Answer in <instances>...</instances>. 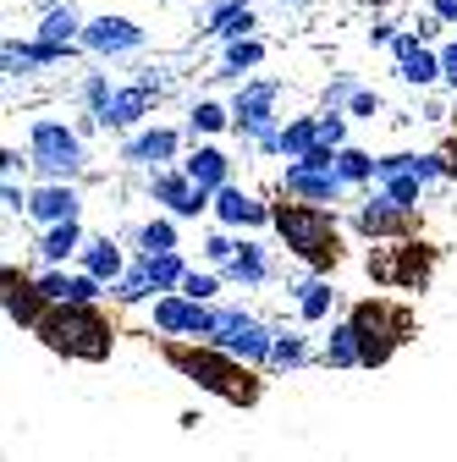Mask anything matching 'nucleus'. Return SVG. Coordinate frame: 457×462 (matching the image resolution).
<instances>
[{"label":"nucleus","instance_id":"4be33fe9","mask_svg":"<svg viewBox=\"0 0 457 462\" xmlns=\"http://www.w3.org/2000/svg\"><path fill=\"white\" fill-rule=\"evenodd\" d=\"M83 243H89L83 220H61V226H44L39 237H33V259H39V264H67V259H78V254H83Z\"/></svg>","mask_w":457,"mask_h":462},{"label":"nucleus","instance_id":"473e14b6","mask_svg":"<svg viewBox=\"0 0 457 462\" xmlns=\"http://www.w3.org/2000/svg\"><path fill=\"white\" fill-rule=\"evenodd\" d=\"M259 61H265V44L259 39H238V44H226V55H220V78H243Z\"/></svg>","mask_w":457,"mask_h":462},{"label":"nucleus","instance_id":"7c9ffc66","mask_svg":"<svg viewBox=\"0 0 457 462\" xmlns=\"http://www.w3.org/2000/svg\"><path fill=\"white\" fill-rule=\"evenodd\" d=\"M226 127H232V105L199 99V105L188 110V133H193V138H215V133H226Z\"/></svg>","mask_w":457,"mask_h":462},{"label":"nucleus","instance_id":"a211bd4d","mask_svg":"<svg viewBox=\"0 0 457 462\" xmlns=\"http://www.w3.org/2000/svg\"><path fill=\"white\" fill-rule=\"evenodd\" d=\"M28 220L44 231V226H61V220H83V199L72 182H39L28 193Z\"/></svg>","mask_w":457,"mask_h":462},{"label":"nucleus","instance_id":"f03ea898","mask_svg":"<svg viewBox=\"0 0 457 462\" xmlns=\"http://www.w3.org/2000/svg\"><path fill=\"white\" fill-rule=\"evenodd\" d=\"M50 353H61V358H78V364H105L110 353H117V319H110L99 303H55L39 330H33Z\"/></svg>","mask_w":457,"mask_h":462},{"label":"nucleus","instance_id":"e433bc0d","mask_svg":"<svg viewBox=\"0 0 457 462\" xmlns=\"http://www.w3.org/2000/svg\"><path fill=\"white\" fill-rule=\"evenodd\" d=\"M320 143H348V110H336V105H325L320 110Z\"/></svg>","mask_w":457,"mask_h":462},{"label":"nucleus","instance_id":"9b49d317","mask_svg":"<svg viewBox=\"0 0 457 462\" xmlns=\"http://www.w3.org/2000/svg\"><path fill=\"white\" fill-rule=\"evenodd\" d=\"M160 94H165V78H138V83L117 88V99H110L105 116H99V127H110V133H138L149 122V110H154Z\"/></svg>","mask_w":457,"mask_h":462},{"label":"nucleus","instance_id":"7ed1b4c3","mask_svg":"<svg viewBox=\"0 0 457 462\" xmlns=\"http://www.w3.org/2000/svg\"><path fill=\"white\" fill-rule=\"evenodd\" d=\"M275 237L314 275H331L341 264V231H336V215L325 204H298V199L275 204Z\"/></svg>","mask_w":457,"mask_h":462},{"label":"nucleus","instance_id":"49530a36","mask_svg":"<svg viewBox=\"0 0 457 462\" xmlns=\"http://www.w3.org/2000/svg\"><path fill=\"white\" fill-rule=\"evenodd\" d=\"M369 44H391V23H375L369 28Z\"/></svg>","mask_w":457,"mask_h":462},{"label":"nucleus","instance_id":"c9c22d12","mask_svg":"<svg viewBox=\"0 0 457 462\" xmlns=\"http://www.w3.org/2000/svg\"><path fill=\"white\" fill-rule=\"evenodd\" d=\"M380 193H391L396 204H408V209H419V199H424V182L414 177V171H403V177H380Z\"/></svg>","mask_w":457,"mask_h":462},{"label":"nucleus","instance_id":"5701e85b","mask_svg":"<svg viewBox=\"0 0 457 462\" xmlns=\"http://www.w3.org/2000/svg\"><path fill=\"white\" fill-rule=\"evenodd\" d=\"M182 171H188V177H193L204 193H220L226 182H232V154L215 149V143H199V149L182 160Z\"/></svg>","mask_w":457,"mask_h":462},{"label":"nucleus","instance_id":"72a5a7b5","mask_svg":"<svg viewBox=\"0 0 457 462\" xmlns=\"http://www.w3.org/2000/svg\"><path fill=\"white\" fill-rule=\"evenodd\" d=\"M238 248H243V237H232L226 226H215L210 237H204V264H210V270H226V264L238 259Z\"/></svg>","mask_w":457,"mask_h":462},{"label":"nucleus","instance_id":"f8f14e48","mask_svg":"<svg viewBox=\"0 0 457 462\" xmlns=\"http://www.w3.org/2000/svg\"><path fill=\"white\" fill-rule=\"evenodd\" d=\"M281 193L287 199H298V204H341L348 199V177L341 171H309V165H298V160H287V171H281Z\"/></svg>","mask_w":457,"mask_h":462},{"label":"nucleus","instance_id":"c85d7f7f","mask_svg":"<svg viewBox=\"0 0 457 462\" xmlns=\"http://www.w3.org/2000/svg\"><path fill=\"white\" fill-rule=\"evenodd\" d=\"M254 28H259L254 6H232V12H215V17H204V33H210V39H220V44L254 39Z\"/></svg>","mask_w":457,"mask_h":462},{"label":"nucleus","instance_id":"393cba45","mask_svg":"<svg viewBox=\"0 0 457 462\" xmlns=\"http://www.w3.org/2000/svg\"><path fill=\"white\" fill-rule=\"evenodd\" d=\"M309 358H320L314 346H309V336L281 325V330H275V353H270V374H293V369H303Z\"/></svg>","mask_w":457,"mask_h":462},{"label":"nucleus","instance_id":"412c9836","mask_svg":"<svg viewBox=\"0 0 457 462\" xmlns=\"http://www.w3.org/2000/svg\"><path fill=\"white\" fill-rule=\"evenodd\" d=\"M127 248L117 243V237H110V231H99V237H89L83 243V254H78V270H89V275H99L105 286H117L122 275H127Z\"/></svg>","mask_w":457,"mask_h":462},{"label":"nucleus","instance_id":"4468645a","mask_svg":"<svg viewBox=\"0 0 457 462\" xmlns=\"http://www.w3.org/2000/svg\"><path fill=\"white\" fill-rule=\"evenodd\" d=\"M182 149V133L177 127H138L122 138V165H144V171H165Z\"/></svg>","mask_w":457,"mask_h":462},{"label":"nucleus","instance_id":"aec40b11","mask_svg":"<svg viewBox=\"0 0 457 462\" xmlns=\"http://www.w3.org/2000/svg\"><path fill=\"white\" fill-rule=\"evenodd\" d=\"M220 275H226V286H243V292H259V286H270V275H275V259H270V248H265V243L243 237L238 259L226 264Z\"/></svg>","mask_w":457,"mask_h":462},{"label":"nucleus","instance_id":"58836bf2","mask_svg":"<svg viewBox=\"0 0 457 462\" xmlns=\"http://www.w3.org/2000/svg\"><path fill=\"white\" fill-rule=\"evenodd\" d=\"M359 94V83L353 78H331V88H325V105H336V110H348V99Z\"/></svg>","mask_w":457,"mask_h":462},{"label":"nucleus","instance_id":"c756f323","mask_svg":"<svg viewBox=\"0 0 457 462\" xmlns=\"http://www.w3.org/2000/svg\"><path fill=\"white\" fill-rule=\"evenodd\" d=\"M314 143H320V110H314V116H293V122H281V160H303Z\"/></svg>","mask_w":457,"mask_h":462},{"label":"nucleus","instance_id":"cd10ccee","mask_svg":"<svg viewBox=\"0 0 457 462\" xmlns=\"http://www.w3.org/2000/svg\"><path fill=\"white\" fill-rule=\"evenodd\" d=\"M144 264H149V286H154V298L160 292H182V281H188V259H182V248L177 254H144Z\"/></svg>","mask_w":457,"mask_h":462},{"label":"nucleus","instance_id":"6e6552de","mask_svg":"<svg viewBox=\"0 0 457 462\" xmlns=\"http://www.w3.org/2000/svg\"><path fill=\"white\" fill-rule=\"evenodd\" d=\"M149 325L165 336V341H204L210 325H215V303H193L182 292H160L149 303Z\"/></svg>","mask_w":457,"mask_h":462},{"label":"nucleus","instance_id":"a19ab883","mask_svg":"<svg viewBox=\"0 0 457 462\" xmlns=\"http://www.w3.org/2000/svg\"><path fill=\"white\" fill-rule=\"evenodd\" d=\"M403 171H414V154H408V149L380 154V177H403Z\"/></svg>","mask_w":457,"mask_h":462},{"label":"nucleus","instance_id":"37998d69","mask_svg":"<svg viewBox=\"0 0 457 462\" xmlns=\"http://www.w3.org/2000/svg\"><path fill=\"white\" fill-rule=\"evenodd\" d=\"M23 165H33V160H23L17 149H6V154H0V171H6V177H17V171H23Z\"/></svg>","mask_w":457,"mask_h":462},{"label":"nucleus","instance_id":"a18cd8bd","mask_svg":"<svg viewBox=\"0 0 457 462\" xmlns=\"http://www.w3.org/2000/svg\"><path fill=\"white\" fill-rule=\"evenodd\" d=\"M232 6H248V0H210V6H204V17H215V12H232Z\"/></svg>","mask_w":457,"mask_h":462},{"label":"nucleus","instance_id":"ddd939ff","mask_svg":"<svg viewBox=\"0 0 457 462\" xmlns=\"http://www.w3.org/2000/svg\"><path fill=\"white\" fill-rule=\"evenodd\" d=\"M215 226H226V231H259V226H275V204H265V199H254L248 188H238V182H226L220 193H215Z\"/></svg>","mask_w":457,"mask_h":462},{"label":"nucleus","instance_id":"b1692460","mask_svg":"<svg viewBox=\"0 0 457 462\" xmlns=\"http://www.w3.org/2000/svg\"><path fill=\"white\" fill-rule=\"evenodd\" d=\"M320 364H325V369H364V358H359V330H353L348 314L331 319V330H325V341H320Z\"/></svg>","mask_w":457,"mask_h":462},{"label":"nucleus","instance_id":"39448f33","mask_svg":"<svg viewBox=\"0 0 457 462\" xmlns=\"http://www.w3.org/2000/svg\"><path fill=\"white\" fill-rule=\"evenodd\" d=\"M28 171L39 182H78L89 171V154H83V133L67 127V122H50V116H39V122L28 127Z\"/></svg>","mask_w":457,"mask_h":462},{"label":"nucleus","instance_id":"20e7f679","mask_svg":"<svg viewBox=\"0 0 457 462\" xmlns=\"http://www.w3.org/2000/svg\"><path fill=\"white\" fill-rule=\"evenodd\" d=\"M275 330L281 325H270V319H259L254 309H243V303H215V325H210V346H220V353H232V358H243V364H254V369H265L270 374V353H275Z\"/></svg>","mask_w":457,"mask_h":462},{"label":"nucleus","instance_id":"2eb2a0df","mask_svg":"<svg viewBox=\"0 0 457 462\" xmlns=\"http://www.w3.org/2000/svg\"><path fill=\"white\" fill-rule=\"evenodd\" d=\"M391 55H396V78H403L408 88L441 83V50H430L424 33H396L391 39Z\"/></svg>","mask_w":457,"mask_h":462},{"label":"nucleus","instance_id":"f3484780","mask_svg":"<svg viewBox=\"0 0 457 462\" xmlns=\"http://www.w3.org/2000/svg\"><path fill=\"white\" fill-rule=\"evenodd\" d=\"M287 298H293V309H298V325H331V319H336V286H331V275L303 270V275L287 286Z\"/></svg>","mask_w":457,"mask_h":462},{"label":"nucleus","instance_id":"dca6fc26","mask_svg":"<svg viewBox=\"0 0 457 462\" xmlns=\"http://www.w3.org/2000/svg\"><path fill=\"white\" fill-rule=\"evenodd\" d=\"M0 298H6V319H12V325H23V330H39V319L55 309V303L39 292V281H33V275H23L17 264H6V292H0Z\"/></svg>","mask_w":457,"mask_h":462},{"label":"nucleus","instance_id":"9d476101","mask_svg":"<svg viewBox=\"0 0 457 462\" xmlns=\"http://www.w3.org/2000/svg\"><path fill=\"white\" fill-rule=\"evenodd\" d=\"M414 215L419 209L396 204L391 193H369L353 209V231H359V237H369V243H408L414 237Z\"/></svg>","mask_w":457,"mask_h":462},{"label":"nucleus","instance_id":"bb28decb","mask_svg":"<svg viewBox=\"0 0 457 462\" xmlns=\"http://www.w3.org/2000/svg\"><path fill=\"white\" fill-rule=\"evenodd\" d=\"M110 303L117 309H138V303H154V286H149V264H144V254H133V264H127V275L110 286Z\"/></svg>","mask_w":457,"mask_h":462},{"label":"nucleus","instance_id":"79ce46f5","mask_svg":"<svg viewBox=\"0 0 457 462\" xmlns=\"http://www.w3.org/2000/svg\"><path fill=\"white\" fill-rule=\"evenodd\" d=\"M0 199H6V215H28V193L17 188V177H6V193Z\"/></svg>","mask_w":457,"mask_h":462},{"label":"nucleus","instance_id":"a878e982","mask_svg":"<svg viewBox=\"0 0 457 462\" xmlns=\"http://www.w3.org/2000/svg\"><path fill=\"white\" fill-rule=\"evenodd\" d=\"M133 248H138V254H177V248H182L177 215H149V220L133 231Z\"/></svg>","mask_w":457,"mask_h":462},{"label":"nucleus","instance_id":"2f4dec72","mask_svg":"<svg viewBox=\"0 0 457 462\" xmlns=\"http://www.w3.org/2000/svg\"><path fill=\"white\" fill-rule=\"evenodd\" d=\"M83 17L72 12V6H55V12H44L39 17V39H55V44H72V39H83Z\"/></svg>","mask_w":457,"mask_h":462},{"label":"nucleus","instance_id":"4c0bfd02","mask_svg":"<svg viewBox=\"0 0 457 462\" xmlns=\"http://www.w3.org/2000/svg\"><path fill=\"white\" fill-rule=\"evenodd\" d=\"M380 110H386V105H380V94H375V88H359V94L348 99V116H353V122H375Z\"/></svg>","mask_w":457,"mask_h":462},{"label":"nucleus","instance_id":"0eeeda50","mask_svg":"<svg viewBox=\"0 0 457 462\" xmlns=\"http://www.w3.org/2000/svg\"><path fill=\"white\" fill-rule=\"evenodd\" d=\"M348 319H353V330H359V358H364V369H386L391 353L408 341V314L396 309V303H386V298L353 303Z\"/></svg>","mask_w":457,"mask_h":462},{"label":"nucleus","instance_id":"c03bdc74","mask_svg":"<svg viewBox=\"0 0 457 462\" xmlns=\"http://www.w3.org/2000/svg\"><path fill=\"white\" fill-rule=\"evenodd\" d=\"M435 17L441 23H457V0H435Z\"/></svg>","mask_w":457,"mask_h":462},{"label":"nucleus","instance_id":"423d86ee","mask_svg":"<svg viewBox=\"0 0 457 462\" xmlns=\"http://www.w3.org/2000/svg\"><path fill=\"white\" fill-rule=\"evenodd\" d=\"M275 99H281V83L275 78H254L238 88L232 99V133L248 138L259 154H281V116H275Z\"/></svg>","mask_w":457,"mask_h":462},{"label":"nucleus","instance_id":"f704fd0d","mask_svg":"<svg viewBox=\"0 0 457 462\" xmlns=\"http://www.w3.org/2000/svg\"><path fill=\"white\" fill-rule=\"evenodd\" d=\"M78 99H83V110H89V116H105V105L117 99V88H110V78H105V72H89V78H83V88H78Z\"/></svg>","mask_w":457,"mask_h":462},{"label":"nucleus","instance_id":"ea45409f","mask_svg":"<svg viewBox=\"0 0 457 462\" xmlns=\"http://www.w3.org/2000/svg\"><path fill=\"white\" fill-rule=\"evenodd\" d=\"M441 83L457 94V39H446V44H441Z\"/></svg>","mask_w":457,"mask_h":462},{"label":"nucleus","instance_id":"1a4fd4ad","mask_svg":"<svg viewBox=\"0 0 457 462\" xmlns=\"http://www.w3.org/2000/svg\"><path fill=\"white\" fill-rule=\"evenodd\" d=\"M149 199L165 209V215H177V220H199L215 209V193H204L182 165H165V171H149Z\"/></svg>","mask_w":457,"mask_h":462},{"label":"nucleus","instance_id":"de8ad7c7","mask_svg":"<svg viewBox=\"0 0 457 462\" xmlns=\"http://www.w3.org/2000/svg\"><path fill=\"white\" fill-rule=\"evenodd\" d=\"M452 127H457V99H452Z\"/></svg>","mask_w":457,"mask_h":462},{"label":"nucleus","instance_id":"f257e3e1","mask_svg":"<svg viewBox=\"0 0 457 462\" xmlns=\"http://www.w3.org/2000/svg\"><path fill=\"white\" fill-rule=\"evenodd\" d=\"M160 353H165V364L177 369V374H188L199 391L232 402V408H254V402L265 396V380H259L265 369H254V364H243L232 353H220V346H210V341H165Z\"/></svg>","mask_w":457,"mask_h":462},{"label":"nucleus","instance_id":"6ab92c4d","mask_svg":"<svg viewBox=\"0 0 457 462\" xmlns=\"http://www.w3.org/2000/svg\"><path fill=\"white\" fill-rule=\"evenodd\" d=\"M144 44V28L133 23V17H94L89 28H83V50H94V55H127V50H138Z\"/></svg>","mask_w":457,"mask_h":462}]
</instances>
